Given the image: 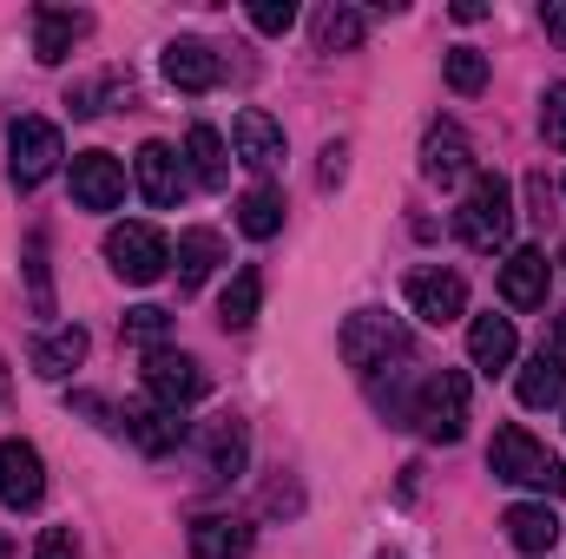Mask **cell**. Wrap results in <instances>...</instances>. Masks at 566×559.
Wrapping results in <instances>:
<instances>
[{"label": "cell", "mask_w": 566, "mask_h": 559, "mask_svg": "<svg viewBox=\"0 0 566 559\" xmlns=\"http://www.w3.org/2000/svg\"><path fill=\"white\" fill-rule=\"evenodd\" d=\"M165 80H171L178 93H211V86L224 80V60H218V46H205V40H171V46H165Z\"/></svg>", "instance_id": "2e32d148"}, {"label": "cell", "mask_w": 566, "mask_h": 559, "mask_svg": "<svg viewBox=\"0 0 566 559\" xmlns=\"http://www.w3.org/2000/svg\"><path fill=\"white\" fill-rule=\"evenodd\" d=\"M145 395H151L158 409L185 415V409L205 395V369H198L185 349H151V356H145Z\"/></svg>", "instance_id": "52a82bcc"}, {"label": "cell", "mask_w": 566, "mask_h": 559, "mask_svg": "<svg viewBox=\"0 0 566 559\" xmlns=\"http://www.w3.org/2000/svg\"><path fill=\"white\" fill-rule=\"evenodd\" d=\"M363 33H369V13L363 7H323L316 13V53H356L363 46Z\"/></svg>", "instance_id": "d4e9b609"}, {"label": "cell", "mask_w": 566, "mask_h": 559, "mask_svg": "<svg viewBox=\"0 0 566 559\" xmlns=\"http://www.w3.org/2000/svg\"><path fill=\"white\" fill-rule=\"evenodd\" d=\"M238 231H244V238H258V244L283 231V198L271 191V184H258V191H244V198H238Z\"/></svg>", "instance_id": "83f0119b"}, {"label": "cell", "mask_w": 566, "mask_h": 559, "mask_svg": "<svg viewBox=\"0 0 566 559\" xmlns=\"http://www.w3.org/2000/svg\"><path fill=\"white\" fill-rule=\"evenodd\" d=\"M560 264H566V251H560Z\"/></svg>", "instance_id": "74e56055"}, {"label": "cell", "mask_w": 566, "mask_h": 559, "mask_svg": "<svg viewBox=\"0 0 566 559\" xmlns=\"http://www.w3.org/2000/svg\"><path fill=\"white\" fill-rule=\"evenodd\" d=\"M80 362H86V329H80V323H66V329H53V336H40V342H33V369H40L46 382L73 376Z\"/></svg>", "instance_id": "cb8c5ba5"}, {"label": "cell", "mask_w": 566, "mask_h": 559, "mask_svg": "<svg viewBox=\"0 0 566 559\" xmlns=\"http://www.w3.org/2000/svg\"><path fill=\"white\" fill-rule=\"evenodd\" d=\"M165 336H171V309H158V303L126 309V342H139L145 356H151V349H165Z\"/></svg>", "instance_id": "f1b7e54d"}, {"label": "cell", "mask_w": 566, "mask_h": 559, "mask_svg": "<svg viewBox=\"0 0 566 559\" xmlns=\"http://www.w3.org/2000/svg\"><path fill=\"white\" fill-rule=\"evenodd\" d=\"M554 356H560V362H566V316H560V323H554Z\"/></svg>", "instance_id": "8d00e7d4"}, {"label": "cell", "mask_w": 566, "mask_h": 559, "mask_svg": "<svg viewBox=\"0 0 566 559\" xmlns=\"http://www.w3.org/2000/svg\"><path fill=\"white\" fill-rule=\"evenodd\" d=\"M541 27H547V33L566 46V0H547V7H541Z\"/></svg>", "instance_id": "d590c367"}, {"label": "cell", "mask_w": 566, "mask_h": 559, "mask_svg": "<svg viewBox=\"0 0 566 559\" xmlns=\"http://www.w3.org/2000/svg\"><path fill=\"white\" fill-rule=\"evenodd\" d=\"M448 86H454L461 99H474V93L488 86V53H481V46H454V53H448Z\"/></svg>", "instance_id": "f546056e"}, {"label": "cell", "mask_w": 566, "mask_h": 559, "mask_svg": "<svg viewBox=\"0 0 566 559\" xmlns=\"http://www.w3.org/2000/svg\"><path fill=\"white\" fill-rule=\"evenodd\" d=\"M171 264H178V289H198V283L224 264V238H218V231H178Z\"/></svg>", "instance_id": "603a6c76"}, {"label": "cell", "mask_w": 566, "mask_h": 559, "mask_svg": "<svg viewBox=\"0 0 566 559\" xmlns=\"http://www.w3.org/2000/svg\"><path fill=\"white\" fill-rule=\"evenodd\" d=\"M251 27L258 33H290L296 27V0H258L251 7Z\"/></svg>", "instance_id": "d6a6232c"}, {"label": "cell", "mask_w": 566, "mask_h": 559, "mask_svg": "<svg viewBox=\"0 0 566 559\" xmlns=\"http://www.w3.org/2000/svg\"><path fill=\"white\" fill-rule=\"evenodd\" d=\"M33 559H80V547H73V534H66V527H46V534H40V547H33Z\"/></svg>", "instance_id": "836d02e7"}, {"label": "cell", "mask_w": 566, "mask_h": 559, "mask_svg": "<svg viewBox=\"0 0 566 559\" xmlns=\"http://www.w3.org/2000/svg\"><path fill=\"white\" fill-rule=\"evenodd\" d=\"M198 441H205V467H211V481H238L244 474V461H251V428L238 415H211L198 428Z\"/></svg>", "instance_id": "4fadbf2b"}, {"label": "cell", "mask_w": 566, "mask_h": 559, "mask_svg": "<svg viewBox=\"0 0 566 559\" xmlns=\"http://www.w3.org/2000/svg\"><path fill=\"white\" fill-rule=\"evenodd\" d=\"M514 356H521V336H514L507 316H474V323H468V362H474L481 376L514 369Z\"/></svg>", "instance_id": "ac0fdd59"}, {"label": "cell", "mask_w": 566, "mask_h": 559, "mask_svg": "<svg viewBox=\"0 0 566 559\" xmlns=\"http://www.w3.org/2000/svg\"><path fill=\"white\" fill-rule=\"evenodd\" d=\"M454 238H461L468 251H481V257L507 251V238H514V184H507L501 171H474V178H468L461 211H454Z\"/></svg>", "instance_id": "7a4b0ae2"}, {"label": "cell", "mask_w": 566, "mask_h": 559, "mask_svg": "<svg viewBox=\"0 0 566 559\" xmlns=\"http://www.w3.org/2000/svg\"><path fill=\"white\" fill-rule=\"evenodd\" d=\"M126 198V165L113 151H80L73 158V204L80 211H113Z\"/></svg>", "instance_id": "8fae6325"}, {"label": "cell", "mask_w": 566, "mask_h": 559, "mask_svg": "<svg viewBox=\"0 0 566 559\" xmlns=\"http://www.w3.org/2000/svg\"><path fill=\"white\" fill-rule=\"evenodd\" d=\"M541 133H547V145H560L566 151V80L560 86H547V99H541Z\"/></svg>", "instance_id": "1f68e13d"}, {"label": "cell", "mask_w": 566, "mask_h": 559, "mask_svg": "<svg viewBox=\"0 0 566 559\" xmlns=\"http://www.w3.org/2000/svg\"><path fill=\"white\" fill-rule=\"evenodd\" d=\"M119 434H126V441H139L145 454H165V447H178V441H185V415H171V409H158V402H139V409H126V415H119Z\"/></svg>", "instance_id": "44dd1931"}, {"label": "cell", "mask_w": 566, "mask_h": 559, "mask_svg": "<svg viewBox=\"0 0 566 559\" xmlns=\"http://www.w3.org/2000/svg\"><path fill=\"white\" fill-rule=\"evenodd\" d=\"M0 500L13 514H33L46 500V461L33 441H0Z\"/></svg>", "instance_id": "ba28073f"}, {"label": "cell", "mask_w": 566, "mask_h": 559, "mask_svg": "<svg viewBox=\"0 0 566 559\" xmlns=\"http://www.w3.org/2000/svg\"><path fill=\"white\" fill-rule=\"evenodd\" d=\"M343 362L363 376V382H382V376H402L416 362V336L402 329V316L389 309H356L343 323Z\"/></svg>", "instance_id": "6da1fadb"}, {"label": "cell", "mask_w": 566, "mask_h": 559, "mask_svg": "<svg viewBox=\"0 0 566 559\" xmlns=\"http://www.w3.org/2000/svg\"><path fill=\"white\" fill-rule=\"evenodd\" d=\"M231 145H238V158H244L251 171H277L283 165V126L264 106H244V113L231 119Z\"/></svg>", "instance_id": "5bb4252c"}, {"label": "cell", "mask_w": 566, "mask_h": 559, "mask_svg": "<svg viewBox=\"0 0 566 559\" xmlns=\"http://www.w3.org/2000/svg\"><path fill=\"white\" fill-rule=\"evenodd\" d=\"M7 171H13V184L20 191H33V184H46L53 171H60V158H66V145H60V126L53 119H13V133H7Z\"/></svg>", "instance_id": "8992f818"}, {"label": "cell", "mask_w": 566, "mask_h": 559, "mask_svg": "<svg viewBox=\"0 0 566 559\" xmlns=\"http://www.w3.org/2000/svg\"><path fill=\"white\" fill-rule=\"evenodd\" d=\"M343 171H349V145H323V184H343Z\"/></svg>", "instance_id": "e575fe53"}, {"label": "cell", "mask_w": 566, "mask_h": 559, "mask_svg": "<svg viewBox=\"0 0 566 559\" xmlns=\"http://www.w3.org/2000/svg\"><path fill=\"white\" fill-rule=\"evenodd\" d=\"M185 165H191V178H198L205 191H224V178H231V151H224V139H218L211 126H191Z\"/></svg>", "instance_id": "484cf974"}, {"label": "cell", "mask_w": 566, "mask_h": 559, "mask_svg": "<svg viewBox=\"0 0 566 559\" xmlns=\"http://www.w3.org/2000/svg\"><path fill=\"white\" fill-rule=\"evenodd\" d=\"M409 421L422 428L428 441L454 447V441L468 434V376H461V369H428L422 389H416V402H409Z\"/></svg>", "instance_id": "277c9868"}, {"label": "cell", "mask_w": 566, "mask_h": 559, "mask_svg": "<svg viewBox=\"0 0 566 559\" xmlns=\"http://www.w3.org/2000/svg\"><path fill=\"white\" fill-rule=\"evenodd\" d=\"M488 467H494V481H514V487H534V494H566L560 454H547L527 428H494Z\"/></svg>", "instance_id": "3957f363"}, {"label": "cell", "mask_w": 566, "mask_h": 559, "mask_svg": "<svg viewBox=\"0 0 566 559\" xmlns=\"http://www.w3.org/2000/svg\"><path fill=\"white\" fill-rule=\"evenodd\" d=\"M86 27H93V13H73V7H33V60H40V66H60V60L80 46Z\"/></svg>", "instance_id": "9a60e30c"}, {"label": "cell", "mask_w": 566, "mask_h": 559, "mask_svg": "<svg viewBox=\"0 0 566 559\" xmlns=\"http://www.w3.org/2000/svg\"><path fill=\"white\" fill-rule=\"evenodd\" d=\"M547 283H554V271H547V251H507V264H501V303L507 309H547Z\"/></svg>", "instance_id": "7c38bea8"}, {"label": "cell", "mask_w": 566, "mask_h": 559, "mask_svg": "<svg viewBox=\"0 0 566 559\" xmlns=\"http://www.w3.org/2000/svg\"><path fill=\"white\" fill-rule=\"evenodd\" d=\"M27 283H33V309L53 316V277H46V238L40 231L27 238Z\"/></svg>", "instance_id": "4dcf8cb0"}, {"label": "cell", "mask_w": 566, "mask_h": 559, "mask_svg": "<svg viewBox=\"0 0 566 559\" xmlns=\"http://www.w3.org/2000/svg\"><path fill=\"white\" fill-rule=\"evenodd\" d=\"M409 309L428 329H448L454 316H468V277L461 271H416L409 277Z\"/></svg>", "instance_id": "9c48e42d"}, {"label": "cell", "mask_w": 566, "mask_h": 559, "mask_svg": "<svg viewBox=\"0 0 566 559\" xmlns=\"http://www.w3.org/2000/svg\"><path fill=\"white\" fill-rule=\"evenodd\" d=\"M422 178L428 184H461V178H474V145H468V133L454 126V119H434L422 139Z\"/></svg>", "instance_id": "30bf717a"}, {"label": "cell", "mask_w": 566, "mask_h": 559, "mask_svg": "<svg viewBox=\"0 0 566 559\" xmlns=\"http://www.w3.org/2000/svg\"><path fill=\"white\" fill-rule=\"evenodd\" d=\"M514 395H521V409H560L566 402V362L541 349V356L514 376Z\"/></svg>", "instance_id": "7402d4cb"}, {"label": "cell", "mask_w": 566, "mask_h": 559, "mask_svg": "<svg viewBox=\"0 0 566 559\" xmlns=\"http://www.w3.org/2000/svg\"><path fill=\"white\" fill-rule=\"evenodd\" d=\"M501 527H507V540H514L521 553H554V540H560V514H554L547 500H521V507H507Z\"/></svg>", "instance_id": "ffe728a7"}, {"label": "cell", "mask_w": 566, "mask_h": 559, "mask_svg": "<svg viewBox=\"0 0 566 559\" xmlns=\"http://www.w3.org/2000/svg\"><path fill=\"white\" fill-rule=\"evenodd\" d=\"M251 547H258L251 520H231V514L191 520V559H251Z\"/></svg>", "instance_id": "d6986e66"}, {"label": "cell", "mask_w": 566, "mask_h": 559, "mask_svg": "<svg viewBox=\"0 0 566 559\" xmlns=\"http://www.w3.org/2000/svg\"><path fill=\"white\" fill-rule=\"evenodd\" d=\"M0 553H7V547H0Z\"/></svg>", "instance_id": "f35d334b"}, {"label": "cell", "mask_w": 566, "mask_h": 559, "mask_svg": "<svg viewBox=\"0 0 566 559\" xmlns=\"http://www.w3.org/2000/svg\"><path fill=\"white\" fill-rule=\"evenodd\" d=\"M106 264L126 283H158L171 271V238L158 224H113L106 231Z\"/></svg>", "instance_id": "5b68a950"}, {"label": "cell", "mask_w": 566, "mask_h": 559, "mask_svg": "<svg viewBox=\"0 0 566 559\" xmlns=\"http://www.w3.org/2000/svg\"><path fill=\"white\" fill-rule=\"evenodd\" d=\"M258 309H264V271L244 264V271L231 277V289H224V303H218V323H224V329H251Z\"/></svg>", "instance_id": "4316f807"}, {"label": "cell", "mask_w": 566, "mask_h": 559, "mask_svg": "<svg viewBox=\"0 0 566 559\" xmlns=\"http://www.w3.org/2000/svg\"><path fill=\"white\" fill-rule=\"evenodd\" d=\"M133 178H139V191H145V204H178V191H185V165H178V151L165 139H151L139 145V158H133Z\"/></svg>", "instance_id": "e0dca14e"}]
</instances>
